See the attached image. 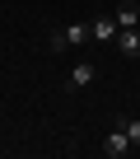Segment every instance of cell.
I'll list each match as a JSON object with an SVG mask.
<instances>
[{
  "label": "cell",
  "mask_w": 140,
  "mask_h": 159,
  "mask_svg": "<svg viewBox=\"0 0 140 159\" xmlns=\"http://www.w3.org/2000/svg\"><path fill=\"white\" fill-rule=\"evenodd\" d=\"M117 33H121V28H117L112 14H98V19L89 24V38H94V42H117Z\"/></svg>",
  "instance_id": "obj_3"
},
{
  "label": "cell",
  "mask_w": 140,
  "mask_h": 159,
  "mask_svg": "<svg viewBox=\"0 0 140 159\" xmlns=\"http://www.w3.org/2000/svg\"><path fill=\"white\" fill-rule=\"evenodd\" d=\"M112 19H117V28H140V5H135V0H121Z\"/></svg>",
  "instance_id": "obj_4"
},
{
  "label": "cell",
  "mask_w": 140,
  "mask_h": 159,
  "mask_svg": "<svg viewBox=\"0 0 140 159\" xmlns=\"http://www.w3.org/2000/svg\"><path fill=\"white\" fill-rule=\"evenodd\" d=\"M117 126H121V131L131 136V145H140V117H121Z\"/></svg>",
  "instance_id": "obj_7"
},
{
  "label": "cell",
  "mask_w": 140,
  "mask_h": 159,
  "mask_svg": "<svg viewBox=\"0 0 140 159\" xmlns=\"http://www.w3.org/2000/svg\"><path fill=\"white\" fill-rule=\"evenodd\" d=\"M117 52L135 61V56H140V28H121V33H117Z\"/></svg>",
  "instance_id": "obj_5"
},
{
  "label": "cell",
  "mask_w": 140,
  "mask_h": 159,
  "mask_svg": "<svg viewBox=\"0 0 140 159\" xmlns=\"http://www.w3.org/2000/svg\"><path fill=\"white\" fill-rule=\"evenodd\" d=\"M94 75H98V66H89V61L70 66V89H89V84H94Z\"/></svg>",
  "instance_id": "obj_6"
},
{
  "label": "cell",
  "mask_w": 140,
  "mask_h": 159,
  "mask_svg": "<svg viewBox=\"0 0 140 159\" xmlns=\"http://www.w3.org/2000/svg\"><path fill=\"white\" fill-rule=\"evenodd\" d=\"M103 154H107V159H121V154H131V136H126L121 126H112V131L103 136Z\"/></svg>",
  "instance_id": "obj_2"
},
{
  "label": "cell",
  "mask_w": 140,
  "mask_h": 159,
  "mask_svg": "<svg viewBox=\"0 0 140 159\" xmlns=\"http://www.w3.org/2000/svg\"><path fill=\"white\" fill-rule=\"evenodd\" d=\"M80 42H89V24H65V28H56V33H51V52L80 47Z\"/></svg>",
  "instance_id": "obj_1"
}]
</instances>
